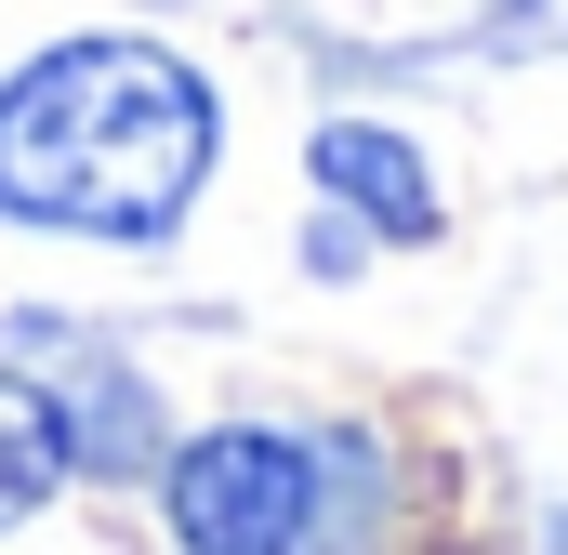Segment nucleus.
<instances>
[{"label":"nucleus","mask_w":568,"mask_h":555,"mask_svg":"<svg viewBox=\"0 0 568 555\" xmlns=\"http://www.w3.org/2000/svg\"><path fill=\"white\" fill-rule=\"evenodd\" d=\"M344 490V436H291V423H212L159 463V516L185 555H317Z\"/></svg>","instance_id":"obj_2"},{"label":"nucleus","mask_w":568,"mask_h":555,"mask_svg":"<svg viewBox=\"0 0 568 555\" xmlns=\"http://www.w3.org/2000/svg\"><path fill=\"white\" fill-rule=\"evenodd\" d=\"M317 185L344 212H371L384 239H436V172H424V145L384 133V120H331L317 133Z\"/></svg>","instance_id":"obj_3"},{"label":"nucleus","mask_w":568,"mask_h":555,"mask_svg":"<svg viewBox=\"0 0 568 555\" xmlns=\"http://www.w3.org/2000/svg\"><path fill=\"white\" fill-rule=\"evenodd\" d=\"M212 80L172 40H53L0 80V225L145 252L212 185Z\"/></svg>","instance_id":"obj_1"},{"label":"nucleus","mask_w":568,"mask_h":555,"mask_svg":"<svg viewBox=\"0 0 568 555\" xmlns=\"http://www.w3.org/2000/svg\"><path fill=\"white\" fill-rule=\"evenodd\" d=\"M542 555H568V516H556V529H542Z\"/></svg>","instance_id":"obj_5"},{"label":"nucleus","mask_w":568,"mask_h":555,"mask_svg":"<svg viewBox=\"0 0 568 555\" xmlns=\"http://www.w3.org/2000/svg\"><path fill=\"white\" fill-rule=\"evenodd\" d=\"M67 476H80V411H67V384L0 371V529H27Z\"/></svg>","instance_id":"obj_4"}]
</instances>
